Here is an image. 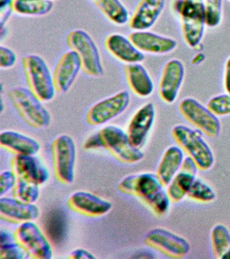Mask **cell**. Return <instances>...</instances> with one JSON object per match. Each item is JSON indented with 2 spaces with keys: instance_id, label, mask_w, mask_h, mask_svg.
Segmentation results:
<instances>
[{
  "instance_id": "6da1fadb",
  "label": "cell",
  "mask_w": 230,
  "mask_h": 259,
  "mask_svg": "<svg viewBox=\"0 0 230 259\" xmlns=\"http://www.w3.org/2000/svg\"><path fill=\"white\" fill-rule=\"evenodd\" d=\"M118 189L126 195L139 198L157 216H164L168 212L170 200L154 174L129 176L120 182Z\"/></svg>"
},
{
  "instance_id": "7a4b0ae2",
  "label": "cell",
  "mask_w": 230,
  "mask_h": 259,
  "mask_svg": "<svg viewBox=\"0 0 230 259\" xmlns=\"http://www.w3.org/2000/svg\"><path fill=\"white\" fill-rule=\"evenodd\" d=\"M173 7L180 19L183 40L188 46L195 48L203 36L205 24L203 0H175Z\"/></svg>"
},
{
  "instance_id": "3957f363",
  "label": "cell",
  "mask_w": 230,
  "mask_h": 259,
  "mask_svg": "<svg viewBox=\"0 0 230 259\" xmlns=\"http://www.w3.org/2000/svg\"><path fill=\"white\" fill-rule=\"evenodd\" d=\"M171 137L183 153L195 162L198 169L205 171L211 169L214 163L213 154L199 131L178 125L171 131Z\"/></svg>"
},
{
  "instance_id": "277c9868",
  "label": "cell",
  "mask_w": 230,
  "mask_h": 259,
  "mask_svg": "<svg viewBox=\"0 0 230 259\" xmlns=\"http://www.w3.org/2000/svg\"><path fill=\"white\" fill-rule=\"evenodd\" d=\"M9 100L22 120L33 128H45L51 122L49 111L29 90L17 87L9 91Z\"/></svg>"
},
{
  "instance_id": "5b68a950",
  "label": "cell",
  "mask_w": 230,
  "mask_h": 259,
  "mask_svg": "<svg viewBox=\"0 0 230 259\" xmlns=\"http://www.w3.org/2000/svg\"><path fill=\"white\" fill-rule=\"evenodd\" d=\"M28 89L42 103L51 101L55 96L53 76L43 58L29 55L22 60Z\"/></svg>"
},
{
  "instance_id": "8992f818",
  "label": "cell",
  "mask_w": 230,
  "mask_h": 259,
  "mask_svg": "<svg viewBox=\"0 0 230 259\" xmlns=\"http://www.w3.org/2000/svg\"><path fill=\"white\" fill-rule=\"evenodd\" d=\"M66 42L70 50L77 54L84 74L90 77H100L104 74L98 46L87 32L80 29L72 30L66 36Z\"/></svg>"
},
{
  "instance_id": "52a82bcc",
  "label": "cell",
  "mask_w": 230,
  "mask_h": 259,
  "mask_svg": "<svg viewBox=\"0 0 230 259\" xmlns=\"http://www.w3.org/2000/svg\"><path fill=\"white\" fill-rule=\"evenodd\" d=\"M102 147L121 163L132 164L141 161L144 153L131 145L127 133L120 127L108 125L98 133Z\"/></svg>"
},
{
  "instance_id": "ba28073f",
  "label": "cell",
  "mask_w": 230,
  "mask_h": 259,
  "mask_svg": "<svg viewBox=\"0 0 230 259\" xmlns=\"http://www.w3.org/2000/svg\"><path fill=\"white\" fill-rule=\"evenodd\" d=\"M52 163L56 178L60 183L70 184L74 181L76 145L70 136L62 135L52 143Z\"/></svg>"
},
{
  "instance_id": "9c48e42d",
  "label": "cell",
  "mask_w": 230,
  "mask_h": 259,
  "mask_svg": "<svg viewBox=\"0 0 230 259\" xmlns=\"http://www.w3.org/2000/svg\"><path fill=\"white\" fill-rule=\"evenodd\" d=\"M178 109L183 118L206 137L214 139L219 135V119L207 107L193 98H186L179 103Z\"/></svg>"
},
{
  "instance_id": "30bf717a",
  "label": "cell",
  "mask_w": 230,
  "mask_h": 259,
  "mask_svg": "<svg viewBox=\"0 0 230 259\" xmlns=\"http://www.w3.org/2000/svg\"><path fill=\"white\" fill-rule=\"evenodd\" d=\"M16 242L25 254L34 259H50L51 246L39 227L33 222L20 225L14 232Z\"/></svg>"
},
{
  "instance_id": "8fae6325",
  "label": "cell",
  "mask_w": 230,
  "mask_h": 259,
  "mask_svg": "<svg viewBox=\"0 0 230 259\" xmlns=\"http://www.w3.org/2000/svg\"><path fill=\"white\" fill-rule=\"evenodd\" d=\"M144 244L169 258L181 259L187 256L191 245L186 239L162 228L151 230L145 236Z\"/></svg>"
},
{
  "instance_id": "7c38bea8",
  "label": "cell",
  "mask_w": 230,
  "mask_h": 259,
  "mask_svg": "<svg viewBox=\"0 0 230 259\" xmlns=\"http://www.w3.org/2000/svg\"><path fill=\"white\" fill-rule=\"evenodd\" d=\"M130 101L128 91H120L93 105L86 112V121L92 126L104 124L126 110Z\"/></svg>"
},
{
  "instance_id": "4fadbf2b",
  "label": "cell",
  "mask_w": 230,
  "mask_h": 259,
  "mask_svg": "<svg viewBox=\"0 0 230 259\" xmlns=\"http://www.w3.org/2000/svg\"><path fill=\"white\" fill-rule=\"evenodd\" d=\"M80 70L81 64L75 52L70 50L62 54L52 74L56 92H67Z\"/></svg>"
},
{
  "instance_id": "5bb4252c",
  "label": "cell",
  "mask_w": 230,
  "mask_h": 259,
  "mask_svg": "<svg viewBox=\"0 0 230 259\" xmlns=\"http://www.w3.org/2000/svg\"><path fill=\"white\" fill-rule=\"evenodd\" d=\"M185 74V66L180 61L172 60L165 64L159 83L158 92L161 100L166 103H172L175 100Z\"/></svg>"
},
{
  "instance_id": "9a60e30c",
  "label": "cell",
  "mask_w": 230,
  "mask_h": 259,
  "mask_svg": "<svg viewBox=\"0 0 230 259\" xmlns=\"http://www.w3.org/2000/svg\"><path fill=\"white\" fill-rule=\"evenodd\" d=\"M11 171L16 178L41 185L50 177L47 168L33 155H15L11 160Z\"/></svg>"
},
{
  "instance_id": "2e32d148",
  "label": "cell",
  "mask_w": 230,
  "mask_h": 259,
  "mask_svg": "<svg viewBox=\"0 0 230 259\" xmlns=\"http://www.w3.org/2000/svg\"><path fill=\"white\" fill-rule=\"evenodd\" d=\"M155 115V106L152 103L143 105L133 115L127 130L131 145L139 149L144 145L154 122Z\"/></svg>"
},
{
  "instance_id": "e0dca14e",
  "label": "cell",
  "mask_w": 230,
  "mask_h": 259,
  "mask_svg": "<svg viewBox=\"0 0 230 259\" xmlns=\"http://www.w3.org/2000/svg\"><path fill=\"white\" fill-rule=\"evenodd\" d=\"M68 207L74 212L89 218H99L108 213L112 204L87 192H76L68 199Z\"/></svg>"
},
{
  "instance_id": "ac0fdd59",
  "label": "cell",
  "mask_w": 230,
  "mask_h": 259,
  "mask_svg": "<svg viewBox=\"0 0 230 259\" xmlns=\"http://www.w3.org/2000/svg\"><path fill=\"white\" fill-rule=\"evenodd\" d=\"M39 209L33 203H27L13 198L0 199V218L8 223L22 224L39 218Z\"/></svg>"
},
{
  "instance_id": "d6986e66",
  "label": "cell",
  "mask_w": 230,
  "mask_h": 259,
  "mask_svg": "<svg viewBox=\"0 0 230 259\" xmlns=\"http://www.w3.org/2000/svg\"><path fill=\"white\" fill-rule=\"evenodd\" d=\"M128 38L139 51L149 54H167L177 46L176 40L173 38L145 30H135Z\"/></svg>"
},
{
  "instance_id": "ffe728a7",
  "label": "cell",
  "mask_w": 230,
  "mask_h": 259,
  "mask_svg": "<svg viewBox=\"0 0 230 259\" xmlns=\"http://www.w3.org/2000/svg\"><path fill=\"white\" fill-rule=\"evenodd\" d=\"M197 170V166L191 158L183 159L180 169L167 186L166 192L171 202L177 203L187 196Z\"/></svg>"
},
{
  "instance_id": "44dd1931",
  "label": "cell",
  "mask_w": 230,
  "mask_h": 259,
  "mask_svg": "<svg viewBox=\"0 0 230 259\" xmlns=\"http://www.w3.org/2000/svg\"><path fill=\"white\" fill-rule=\"evenodd\" d=\"M165 0H140L129 20L134 30H146L155 23L163 10Z\"/></svg>"
},
{
  "instance_id": "7402d4cb",
  "label": "cell",
  "mask_w": 230,
  "mask_h": 259,
  "mask_svg": "<svg viewBox=\"0 0 230 259\" xmlns=\"http://www.w3.org/2000/svg\"><path fill=\"white\" fill-rule=\"evenodd\" d=\"M107 51L117 60L125 64L140 63L145 55L134 46L128 38L119 34H112L105 40Z\"/></svg>"
},
{
  "instance_id": "603a6c76",
  "label": "cell",
  "mask_w": 230,
  "mask_h": 259,
  "mask_svg": "<svg viewBox=\"0 0 230 259\" xmlns=\"http://www.w3.org/2000/svg\"><path fill=\"white\" fill-rule=\"evenodd\" d=\"M124 72L127 84L134 94L142 98L152 94L154 89L152 79L140 63L125 64Z\"/></svg>"
},
{
  "instance_id": "cb8c5ba5",
  "label": "cell",
  "mask_w": 230,
  "mask_h": 259,
  "mask_svg": "<svg viewBox=\"0 0 230 259\" xmlns=\"http://www.w3.org/2000/svg\"><path fill=\"white\" fill-rule=\"evenodd\" d=\"M0 146L15 155H34L40 150V145L35 139L15 131L2 133Z\"/></svg>"
},
{
  "instance_id": "d4e9b609",
  "label": "cell",
  "mask_w": 230,
  "mask_h": 259,
  "mask_svg": "<svg viewBox=\"0 0 230 259\" xmlns=\"http://www.w3.org/2000/svg\"><path fill=\"white\" fill-rule=\"evenodd\" d=\"M183 159V151L177 146L169 147L163 153L155 174L163 187L166 188L178 172Z\"/></svg>"
},
{
  "instance_id": "484cf974",
  "label": "cell",
  "mask_w": 230,
  "mask_h": 259,
  "mask_svg": "<svg viewBox=\"0 0 230 259\" xmlns=\"http://www.w3.org/2000/svg\"><path fill=\"white\" fill-rule=\"evenodd\" d=\"M96 7L112 23L123 25L128 21V10L119 0H91Z\"/></svg>"
},
{
  "instance_id": "4316f807",
  "label": "cell",
  "mask_w": 230,
  "mask_h": 259,
  "mask_svg": "<svg viewBox=\"0 0 230 259\" xmlns=\"http://www.w3.org/2000/svg\"><path fill=\"white\" fill-rule=\"evenodd\" d=\"M54 7L51 0H13L12 10L15 13L26 16H43Z\"/></svg>"
},
{
  "instance_id": "83f0119b",
  "label": "cell",
  "mask_w": 230,
  "mask_h": 259,
  "mask_svg": "<svg viewBox=\"0 0 230 259\" xmlns=\"http://www.w3.org/2000/svg\"><path fill=\"white\" fill-rule=\"evenodd\" d=\"M212 253L214 258H222L230 248V232L223 225H217L211 234Z\"/></svg>"
},
{
  "instance_id": "f1b7e54d",
  "label": "cell",
  "mask_w": 230,
  "mask_h": 259,
  "mask_svg": "<svg viewBox=\"0 0 230 259\" xmlns=\"http://www.w3.org/2000/svg\"><path fill=\"white\" fill-rule=\"evenodd\" d=\"M25 253L16 242L14 234L7 230L0 232V258L23 259Z\"/></svg>"
},
{
  "instance_id": "f546056e",
  "label": "cell",
  "mask_w": 230,
  "mask_h": 259,
  "mask_svg": "<svg viewBox=\"0 0 230 259\" xmlns=\"http://www.w3.org/2000/svg\"><path fill=\"white\" fill-rule=\"evenodd\" d=\"M13 198L27 203H33L39 196V185L21 178H16L13 188Z\"/></svg>"
},
{
  "instance_id": "4dcf8cb0",
  "label": "cell",
  "mask_w": 230,
  "mask_h": 259,
  "mask_svg": "<svg viewBox=\"0 0 230 259\" xmlns=\"http://www.w3.org/2000/svg\"><path fill=\"white\" fill-rule=\"evenodd\" d=\"M187 196L191 200L201 203H209L215 199L213 190L199 178H195L191 184Z\"/></svg>"
},
{
  "instance_id": "1f68e13d",
  "label": "cell",
  "mask_w": 230,
  "mask_h": 259,
  "mask_svg": "<svg viewBox=\"0 0 230 259\" xmlns=\"http://www.w3.org/2000/svg\"><path fill=\"white\" fill-rule=\"evenodd\" d=\"M205 10V25L215 27L221 19L222 0H203Z\"/></svg>"
},
{
  "instance_id": "d6a6232c",
  "label": "cell",
  "mask_w": 230,
  "mask_h": 259,
  "mask_svg": "<svg viewBox=\"0 0 230 259\" xmlns=\"http://www.w3.org/2000/svg\"><path fill=\"white\" fill-rule=\"evenodd\" d=\"M207 108L216 116L230 115V95H221L210 99Z\"/></svg>"
},
{
  "instance_id": "836d02e7",
  "label": "cell",
  "mask_w": 230,
  "mask_h": 259,
  "mask_svg": "<svg viewBox=\"0 0 230 259\" xmlns=\"http://www.w3.org/2000/svg\"><path fill=\"white\" fill-rule=\"evenodd\" d=\"M17 56L11 49L0 46V68H9L15 64Z\"/></svg>"
},
{
  "instance_id": "e575fe53",
  "label": "cell",
  "mask_w": 230,
  "mask_h": 259,
  "mask_svg": "<svg viewBox=\"0 0 230 259\" xmlns=\"http://www.w3.org/2000/svg\"><path fill=\"white\" fill-rule=\"evenodd\" d=\"M16 182V176L12 171L3 172L0 175V194L3 195L11 189H13Z\"/></svg>"
},
{
  "instance_id": "d590c367",
  "label": "cell",
  "mask_w": 230,
  "mask_h": 259,
  "mask_svg": "<svg viewBox=\"0 0 230 259\" xmlns=\"http://www.w3.org/2000/svg\"><path fill=\"white\" fill-rule=\"evenodd\" d=\"M12 2L13 0H0V25L2 28L13 12L12 10Z\"/></svg>"
},
{
  "instance_id": "8d00e7d4",
  "label": "cell",
  "mask_w": 230,
  "mask_h": 259,
  "mask_svg": "<svg viewBox=\"0 0 230 259\" xmlns=\"http://www.w3.org/2000/svg\"><path fill=\"white\" fill-rule=\"evenodd\" d=\"M68 258L72 259H92L96 257L91 254L83 249H76L71 252Z\"/></svg>"
},
{
  "instance_id": "74e56055",
  "label": "cell",
  "mask_w": 230,
  "mask_h": 259,
  "mask_svg": "<svg viewBox=\"0 0 230 259\" xmlns=\"http://www.w3.org/2000/svg\"><path fill=\"white\" fill-rule=\"evenodd\" d=\"M224 86L227 94L230 95V58L225 64V76H224Z\"/></svg>"
},
{
  "instance_id": "f35d334b",
  "label": "cell",
  "mask_w": 230,
  "mask_h": 259,
  "mask_svg": "<svg viewBox=\"0 0 230 259\" xmlns=\"http://www.w3.org/2000/svg\"><path fill=\"white\" fill-rule=\"evenodd\" d=\"M222 259H230V248L222 257Z\"/></svg>"
}]
</instances>
